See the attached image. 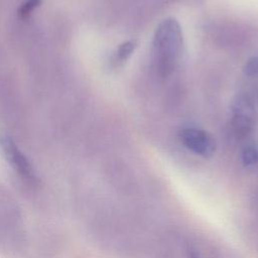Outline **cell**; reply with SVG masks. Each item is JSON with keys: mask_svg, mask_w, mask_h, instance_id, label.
<instances>
[{"mask_svg": "<svg viewBox=\"0 0 258 258\" xmlns=\"http://www.w3.org/2000/svg\"><path fill=\"white\" fill-rule=\"evenodd\" d=\"M182 43L181 26L175 18H165L157 25L152 39L151 60L158 77L165 79L175 70Z\"/></svg>", "mask_w": 258, "mask_h": 258, "instance_id": "6da1fadb", "label": "cell"}, {"mask_svg": "<svg viewBox=\"0 0 258 258\" xmlns=\"http://www.w3.org/2000/svg\"><path fill=\"white\" fill-rule=\"evenodd\" d=\"M232 131L238 138L247 137L256 123V111L251 98L244 94L237 95L232 104Z\"/></svg>", "mask_w": 258, "mask_h": 258, "instance_id": "7a4b0ae2", "label": "cell"}, {"mask_svg": "<svg viewBox=\"0 0 258 258\" xmlns=\"http://www.w3.org/2000/svg\"><path fill=\"white\" fill-rule=\"evenodd\" d=\"M180 142L189 151L204 158L211 157L217 148L215 138L206 130L187 127L179 131Z\"/></svg>", "mask_w": 258, "mask_h": 258, "instance_id": "3957f363", "label": "cell"}, {"mask_svg": "<svg viewBox=\"0 0 258 258\" xmlns=\"http://www.w3.org/2000/svg\"><path fill=\"white\" fill-rule=\"evenodd\" d=\"M2 144L7 158L10 160L14 168L23 176V178L25 177L29 180H32L33 175L29 163L25 159L23 154L19 151V149L16 147V145L13 143V141L9 138H4Z\"/></svg>", "mask_w": 258, "mask_h": 258, "instance_id": "277c9868", "label": "cell"}, {"mask_svg": "<svg viewBox=\"0 0 258 258\" xmlns=\"http://www.w3.org/2000/svg\"><path fill=\"white\" fill-rule=\"evenodd\" d=\"M138 46V42L135 39H129L122 42L115 50L112 61L115 66H121L127 61V59L134 53Z\"/></svg>", "mask_w": 258, "mask_h": 258, "instance_id": "5b68a950", "label": "cell"}, {"mask_svg": "<svg viewBox=\"0 0 258 258\" xmlns=\"http://www.w3.org/2000/svg\"><path fill=\"white\" fill-rule=\"evenodd\" d=\"M242 162L245 166L250 167L258 163V149L254 145H247L242 150Z\"/></svg>", "mask_w": 258, "mask_h": 258, "instance_id": "8992f818", "label": "cell"}, {"mask_svg": "<svg viewBox=\"0 0 258 258\" xmlns=\"http://www.w3.org/2000/svg\"><path fill=\"white\" fill-rule=\"evenodd\" d=\"M243 73L245 76L254 78L258 76V55L250 56L243 66Z\"/></svg>", "mask_w": 258, "mask_h": 258, "instance_id": "52a82bcc", "label": "cell"}, {"mask_svg": "<svg viewBox=\"0 0 258 258\" xmlns=\"http://www.w3.org/2000/svg\"><path fill=\"white\" fill-rule=\"evenodd\" d=\"M40 2H41V0H26V1L22 4V6L20 7L19 13H20L22 16L28 15L31 11H33V10L39 5Z\"/></svg>", "mask_w": 258, "mask_h": 258, "instance_id": "ba28073f", "label": "cell"}, {"mask_svg": "<svg viewBox=\"0 0 258 258\" xmlns=\"http://www.w3.org/2000/svg\"><path fill=\"white\" fill-rule=\"evenodd\" d=\"M190 258H199V257H198V256H196V255H194V254H191Z\"/></svg>", "mask_w": 258, "mask_h": 258, "instance_id": "9c48e42d", "label": "cell"}]
</instances>
